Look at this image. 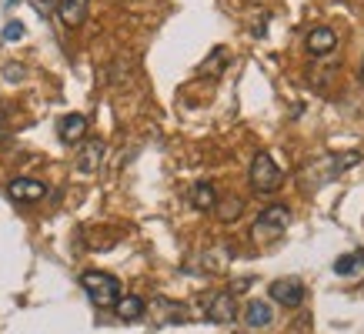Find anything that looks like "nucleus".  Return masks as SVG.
<instances>
[{"instance_id":"nucleus-15","label":"nucleus","mask_w":364,"mask_h":334,"mask_svg":"<svg viewBox=\"0 0 364 334\" xmlns=\"http://www.w3.org/2000/svg\"><path fill=\"white\" fill-rule=\"evenodd\" d=\"M117 308V318H124V321H137L144 314V301L137 298V294H121V301L114 304Z\"/></svg>"},{"instance_id":"nucleus-3","label":"nucleus","mask_w":364,"mask_h":334,"mask_svg":"<svg viewBox=\"0 0 364 334\" xmlns=\"http://www.w3.org/2000/svg\"><path fill=\"white\" fill-rule=\"evenodd\" d=\"M287 224H291V211H287L284 204H271V208H264V211L257 214V221H254V237H277Z\"/></svg>"},{"instance_id":"nucleus-6","label":"nucleus","mask_w":364,"mask_h":334,"mask_svg":"<svg viewBox=\"0 0 364 334\" xmlns=\"http://www.w3.org/2000/svg\"><path fill=\"white\" fill-rule=\"evenodd\" d=\"M234 318H237L234 294H231V291H218V294L208 301V321H214V324H231Z\"/></svg>"},{"instance_id":"nucleus-10","label":"nucleus","mask_w":364,"mask_h":334,"mask_svg":"<svg viewBox=\"0 0 364 334\" xmlns=\"http://www.w3.org/2000/svg\"><path fill=\"white\" fill-rule=\"evenodd\" d=\"M90 0H57V17L67 23V27H80L84 17H87Z\"/></svg>"},{"instance_id":"nucleus-2","label":"nucleus","mask_w":364,"mask_h":334,"mask_svg":"<svg viewBox=\"0 0 364 334\" xmlns=\"http://www.w3.org/2000/svg\"><path fill=\"white\" fill-rule=\"evenodd\" d=\"M284 184V171L277 167V161L271 154H254L251 161V188L257 190V194H274L277 188Z\"/></svg>"},{"instance_id":"nucleus-7","label":"nucleus","mask_w":364,"mask_h":334,"mask_svg":"<svg viewBox=\"0 0 364 334\" xmlns=\"http://www.w3.org/2000/svg\"><path fill=\"white\" fill-rule=\"evenodd\" d=\"M304 47H308V54H314V57L331 54L334 47H338V33H334L331 27H314V31L308 33V41H304Z\"/></svg>"},{"instance_id":"nucleus-19","label":"nucleus","mask_w":364,"mask_h":334,"mask_svg":"<svg viewBox=\"0 0 364 334\" xmlns=\"http://www.w3.org/2000/svg\"><path fill=\"white\" fill-rule=\"evenodd\" d=\"M221 64H224V47H218V50H214V57H210L208 64L200 67V74H208V70H214V67L221 70Z\"/></svg>"},{"instance_id":"nucleus-12","label":"nucleus","mask_w":364,"mask_h":334,"mask_svg":"<svg viewBox=\"0 0 364 334\" xmlns=\"http://www.w3.org/2000/svg\"><path fill=\"white\" fill-rule=\"evenodd\" d=\"M244 321H247V328H267V324L274 321V311H271V304H264V301H251L244 308Z\"/></svg>"},{"instance_id":"nucleus-16","label":"nucleus","mask_w":364,"mask_h":334,"mask_svg":"<svg viewBox=\"0 0 364 334\" xmlns=\"http://www.w3.org/2000/svg\"><path fill=\"white\" fill-rule=\"evenodd\" d=\"M218 208H221V217L224 221H234V217H237V211H241V198H231V200H224V204H218Z\"/></svg>"},{"instance_id":"nucleus-8","label":"nucleus","mask_w":364,"mask_h":334,"mask_svg":"<svg viewBox=\"0 0 364 334\" xmlns=\"http://www.w3.org/2000/svg\"><path fill=\"white\" fill-rule=\"evenodd\" d=\"M7 194H11L14 200H41L47 194V188L33 178H14L11 184H7Z\"/></svg>"},{"instance_id":"nucleus-11","label":"nucleus","mask_w":364,"mask_h":334,"mask_svg":"<svg viewBox=\"0 0 364 334\" xmlns=\"http://www.w3.org/2000/svg\"><path fill=\"white\" fill-rule=\"evenodd\" d=\"M100 157H104V141H87V144L80 147V154H77V171L94 174V171L100 167Z\"/></svg>"},{"instance_id":"nucleus-1","label":"nucleus","mask_w":364,"mask_h":334,"mask_svg":"<svg viewBox=\"0 0 364 334\" xmlns=\"http://www.w3.org/2000/svg\"><path fill=\"white\" fill-rule=\"evenodd\" d=\"M84 291H87V298L97 304V308H114L117 301H121V281L114 278V274H104V271H87L84 278H80Z\"/></svg>"},{"instance_id":"nucleus-17","label":"nucleus","mask_w":364,"mask_h":334,"mask_svg":"<svg viewBox=\"0 0 364 334\" xmlns=\"http://www.w3.org/2000/svg\"><path fill=\"white\" fill-rule=\"evenodd\" d=\"M21 37H23V23L21 21H11L7 27H4V41H7V44H11V41H21Z\"/></svg>"},{"instance_id":"nucleus-13","label":"nucleus","mask_w":364,"mask_h":334,"mask_svg":"<svg viewBox=\"0 0 364 334\" xmlns=\"http://www.w3.org/2000/svg\"><path fill=\"white\" fill-rule=\"evenodd\" d=\"M331 267H334V274H338V278H351V274H361V271H364V251H351V254H341Z\"/></svg>"},{"instance_id":"nucleus-9","label":"nucleus","mask_w":364,"mask_h":334,"mask_svg":"<svg viewBox=\"0 0 364 334\" xmlns=\"http://www.w3.org/2000/svg\"><path fill=\"white\" fill-rule=\"evenodd\" d=\"M57 131H60V141H64V144H77V141H84L87 117H84V114H67V117H60Z\"/></svg>"},{"instance_id":"nucleus-18","label":"nucleus","mask_w":364,"mask_h":334,"mask_svg":"<svg viewBox=\"0 0 364 334\" xmlns=\"http://www.w3.org/2000/svg\"><path fill=\"white\" fill-rule=\"evenodd\" d=\"M358 161H361V154H358V151H348V154H341V161L334 164V174H338V171H344V167L358 164Z\"/></svg>"},{"instance_id":"nucleus-5","label":"nucleus","mask_w":364,"mask_h":334,"mask_svg":"<svg viewBox=\"0 0 364 334\" xmlns=\"http://www.w3.org/2000/svg\"><path fill=\"white\" fill-rule=\"evenodd\" d=\"M271 298L281 304V308H301L304 304V284L298 278H277L271 284Z\"/></svg>"},{"instance_id":"nucleus-14","label":"nucleus","mask_w":364,"mask_h":334,"mask_svg":"<svg viewBox=\"0 0 364 334\" xmlns=\"http://www.w3.org/2000/svg\"><path fill=\"white\" fill-rule=\"evenodd\" d=\"M191 200H194V208H200V211H214L218 208V194H214V188H210L208 181H200V184L191 188Z\"/></svg>"},{"instance_id":"nucleus-4","label":"nucleus","mask_w":364,"mask_h":334,"mask_svg":"<svg viewBox=\"0 0 364 334\" xmlns=\"http://www.w3.org/2000/svg\"><path fill=\"white\" fill-rule=\"evenodd\" d=\"M144 311L151 314L157 324H188L191 321V311L184 304H177L171 298H154L151 304H144Z\"/></svg>"}]
</instances>
